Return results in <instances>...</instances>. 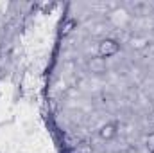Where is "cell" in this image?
<instances>
[{
	"label": "cell",
	"mask_w": 154,
	"mask_h": 153,
	"mask_svg": "<svg viewBox=\"0 0 154 153\" xmlns=\"http://www.w3.org/2000/svg\"><path fill=\"white\" fill-rule=\"evenodd\" d=\"M149 38L147 36H134V38L131 40V47L134 49V50H143V49H147L149 47Z\"/></svg>",
	"instance_id": "4"
},
{
	"label": "cell",
	"mask_w": 154,
	"mask_h": 153,
	"mask_svg": "<svg viewBox=\"0 0 154 153\" xmlns=\"http://www.w3.org/2000/svg\"><path fill=\"white\" fill-rule=\"evenodd\" d=\"M86 65H88V69H90L93 74H104V72L108 70V61H106L104 58H100L99 54H97V56H91Z\"/></svg>",
	"instance_id": "2"
},
{
	"label": "cell",
	"mask_w": 154,
	"mask_h": 153,
	"mask_svg": "<svg viewBox=\"0 0 154 153\" xmlns=\"http://www.w3.org/2000/svg\"><path fill=\"white\" fill-rule=\"evenodd\" d=\"M120 49H122V45H120L115 38H104V40H100V41H99L97 52H99V56H100V58L108 60V58L116 56V54L120 52Z\"/></svg>",
	"instance_id": "1"
},
{
	"label": "cell",
	"mask_w": 154,
	"mask_h": 153,
	"mask_svg": "<svg viewBox=\"0 0 154 153\" xmlns=\"http://www.w3.org/2000/svg\"><path fill=\"white\" fill-rule=\"evenodd\" d=\"M145 146H147L149 153H154V132L147 135V139H145Z\"/></svg>",
	"instance_id": "6"
},
{
	"label": "cell",
	"mask_w": 154,
	"mask_h": 153,
	"mask_svg": "<svg viewBox=\"0 0 154 153\" xmlns=\"http://www.w3.org/2000/svg\"><path fill=\"white\" fill-rule=\"evenodd\" d=\"M116 133H118V124L116 122H106L99 128V137L102 141H111L115 139Z\"/></svg>",
	"instance_id": "3"
},
{
	"label": "cell",
	"mask_w": 154,
	"mask_h": 153,
	"mask_svg": "<svg viewBox=\"0 0 154 153\" xmlns=\"http://www.w3.org/2000/svg\"><path fill=\"white\" fill-rule=\"evenodd\" d=\"M74 27H77L75 20H66V22H65V25H63V29H61V34H63V36L70 34V33L74 31Z\"/></svg>",
	"instance_id": "5"
}]
</instances>
